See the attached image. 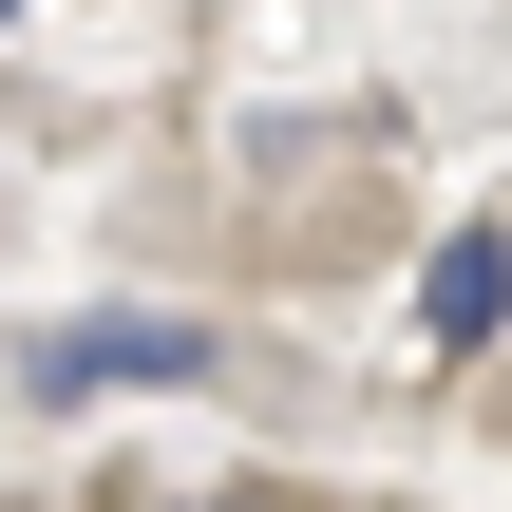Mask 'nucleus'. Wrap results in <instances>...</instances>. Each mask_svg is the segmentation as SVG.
<instances>
[{
  "instance_id": "f257e3e1",
  "label": "nucleus",
  "mask_w": 512,
  "mask_h": 512,
  "mask_svg": "<svg viewBox=\"0 0 512 512\" xmlns=\"http://www.w3.org/2000/svg\"><path fill=\"white\" fill-rule=\"evenodd\" d=\"M133 380H209V323H152V304H76L19 342V399H133Z\"/></svg>"
},
{
  "instance_id": "f03ea898",
  "label": "nucleus",
  "mask_w": 512,
  "mask_h": 512,
  "mask_svg": "<svg viewBox=\"0 0 512 512\" xmlns=\"http://www.w3.org/2000/svg\"><path fill=\"white\" fill-rule=\"evenodd\" d=\"M494 323H512V228H437V266H418V342L475 361Z\"/></svg>"
},
{
  "instance_id": "7ed1b4c3",
  "label": "nucleus",
  "mask_w": 512,
  "mask_h": 512,
  "mask_svg": "<svg viewBox=\"0 0 512 512\" xmlns=\"http://www.w3.org/2000/svg\"><path fill=\"white\" fill-rule=\"evenodd\" d=\"M152 512H266V494H152Z\"/></svg>"
},
{
  "instance_id": "20e7f679",
  "label": "nucleus",
  "mask_w": 512,
  "mask_h": 512,
  "mask_svg": "<svg viewBox=\"0 0 512 512\" xmlns=\"http://www.w3.org/2000/svg\"><path fill=\"white\" fill-rule=\"evenodd\" d=\"M0 19H19V0H0Z\"/></svg>"
}]
</instances>
